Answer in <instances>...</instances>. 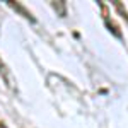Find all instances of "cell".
Listing matches in <instances>:
<instances>
[{
	"mask_svg": "<svg viewBox=\"0 0 128 128\" xmlns=\"http://www.w3.org/2000/svg\"><path fill=\"white\" fill-rule=\"evenodd\" d=\"M7 5H9L10 9H14L16 12H19L20 16H22L24 19H28V20L31 22V24H36V17H32V14H31V12H29L28 9H26V7H24L22 4L16 2V0H9V2H7Z\"/></svg>",
	"mask_w": 128,
	"mask_h": 128,
	"instance_id": "3957f363",
	"label": "cell"
},
{
	"mask_svg": "<svg viewBox=\"0 0 128 128\" xmlns=\"http://www.w3.org/2000/svg\"><path fill=\"white\" fill-rule=\"evenodd\" d=\"M51 9L56 12L58 17H65V16H67V4L62 2V0H55V2H51Z\"/></svg>",
	"mask_w": 128,
	"mask_h": 128,
	"instance_id": "277c9868",
	"label": "cell"
},
{
	"mask_svg": "<svg viewBox=\"0 0 128 128\" xmlns=\"http://www.w3.org/2000/svg\"><path fill=\"white\" fill-rule=\"evenodd\" d=\"M111 4H113V7L118 10V14L123 17V20L128 24V12H126V7H125V4L123 2H118V0H111Z\"/></svg>",
	"mask_w": 128,
	"mask_h": 128,
	"instance_id": "5b68a950",
	"label": "cell"
},
{
	"mask_svg": "<svg viewBox=\"0 0 128 128\" xmlns=\"http://www.w3.org/2000/svg\"><path fill=\"white\" fill-rule=\"evenodd\" d=\"M0 128H9V126H7V125H5L4 121H0Z\"/></svg>",
	"mask_w": 128,
	"mask_h": 128,
	"instance_id": "8992f818",
	"label": "cell"
},
{
	"mask_svg": "<svg viewBox=\"0 0 128 128\" xmlns=\"http://www.w3.org/2000/svg\"><path fill=\"white\" fill-rule=\"evenodd\" d=\"M0 77L4 80V84H5V87L10 89L12 92H17V86H16V79L12 77V74H10V68L5 65V62L0 58Z\"/></svg>",
	"mask_w": 128,
	"mask_h": 128,
	"instance_id": "7a4b0ae2",
	"label": "cell"
},
{
	"mask_svg": "<svg viewBox=\"0 0 128 128\" xmlns=\"http://www.w3.org/2000/svg\"><path fill=\"white\" fill-rule=\"evenodd\" d=\"M98 5H99V10H101V17H102L104 24H106V29H108L109 32L114 36V38H118L120 41H123V32H121V28H120L118 24L111 19L108 5H106L104 2H101V0H98Z\"/></svg>",
	"mask_w": 128,
	"mask_h": 128,
	"instance_id": "6da1fadb",
	"label": "cell"
}]
</instances>
